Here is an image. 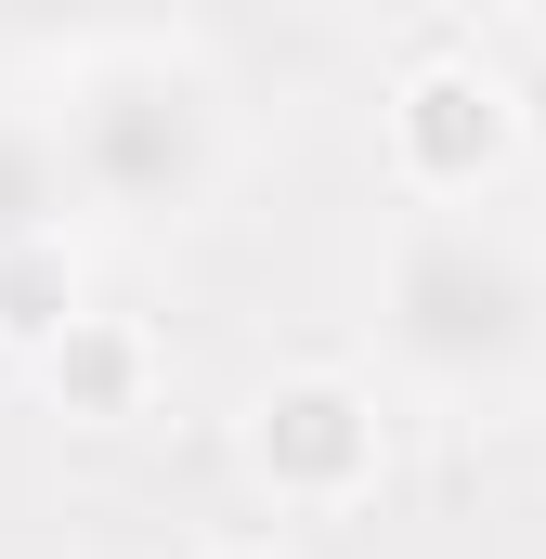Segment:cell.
Returning a JSON list of instances; mask_svg holds the SVG:
<instances>
[{
	"mask_svg": "<svg viewBox=\"0 0 546 559\" xmlns=\"http://www.w3.org/2000/svg\"><path fill=\"white\" fill-rule=\"evenodd\" d=\"M495 92H508V118H521V143H546V13L495 52Z\"/></svg>",
	"mask_w": 546,
	"mask_h": 559,
	"instance_id": "8",
	"label": "cell"
},
{
	"mask_svg": "<svg viewBox=\"0 0 546 559\" xmlns=\"http://www.w3.org/2000/svg\"><path fill=\"white\" fill-rule=\"evenodd\" d=\"M39 365H52L66 417H131V391H143V338L118 312H79L66 338H39Z\"/></svg>",
	"mask_w": 546,
	"mask_h": 559,
	"instance_id": "6",
	"label": "cell"
},
{
	"mask_svg": "<svg viewBox=\"0 0 546 559\" xmlns=\"http://www.w3.org/2000/svg\"><path fill=\"white\" fill-rule=\"evenodd\" d=\"M378 352L416 391H508L546 352V261L508 222L416 209L378 261Z\"/></svg>",
	"mask_w": 546,
	"mask_h": 559,
	"instance_id": "1",
	"label": "cell"
},
{
	"mask_svg": "<svg viewBox=\"0 0 546 559\" xmlns=\"http://www.w3.org/2000/svg\"><path fill=\"white\" fill-rule=\"evenodd\" d=\"M195 559H273V547H195Z\"/></svg>",
	"mask_w": 546,
	"mask_h": 559,
	"instance_id": "9",
	"label": "cell"
},
{
	"mask_svg": "<svg viewBox=\"0 0 546 559\" xmlns=\"http://www.w3.org/2000/svg\"><path fill=\"white\" fill-rule=\"evenodd\" d=\"M521 143L508 118V92H495V52H442V66H416L404 92H391V169H404L429 209H455V195H482V169Z\"/></svg>",
	"mask_w": 546,
	"mask_h": 559,
	"instance_id": "4",
	"label": "cell"
},
{
	"mask_svg": "<svg viewBox=\"0 0 546 559\" xmlns=\"http://www.w3.org/2000/svg\"><path fill=\"white\" fill-rule=\"evenodd\" d=\"M66 143H52V105H0V261L13 248H66Z\"/></svg>",
	"mask_w": 546,
	"mask_h": 559,
	"instance_id": "5",
	"label": "cell"
},
{
	"mask_svg": "<svg viewBox=\"0 0 546 559\" xmlns=\"http://www.w3.org/2000/svg\"><path fill=\"white\" fill-rule=\"evenodd\" d=\"M378 455H391V429H378V391H352V378H273L261 404H248V468H261L286 508H352L365 481H378Z\"/></svg>",
	"mask_w": 546,
	"mask_h": 559,
	"instance_id": "3",
	"label": "cell"
},
{
	"mask_svg": "<svg viewBox=\"0 0 546 559\" xmlns=\"http://www.w3.org/2000/svg\"><path fill=\"white\" fill-rule=\"evenodd\" d=\"M79 325V261L66 248H13L0 261V338H66Z\"/></svg>",
	"mask_w": 546,
	"mask_h": 559,
	"instance_id": "7",
	"label": "cell"
},
{
	"mask_svg": "<svg viewBox=\"0 0 546 559\" xmlns=\"http://www.w3.org/2000/svg\"><path fill=\"white\" fill-rule=\"evenodd\" d=\"M52 143H66V182L118 222H182L209 182H222V92L182 39H92L66 66V105H52Z\"/></svg>",
	"mask_w": 546,
	"mask_h": 559,
	"instance_id": "2",
	"label": "cell"
}]
</instances>
